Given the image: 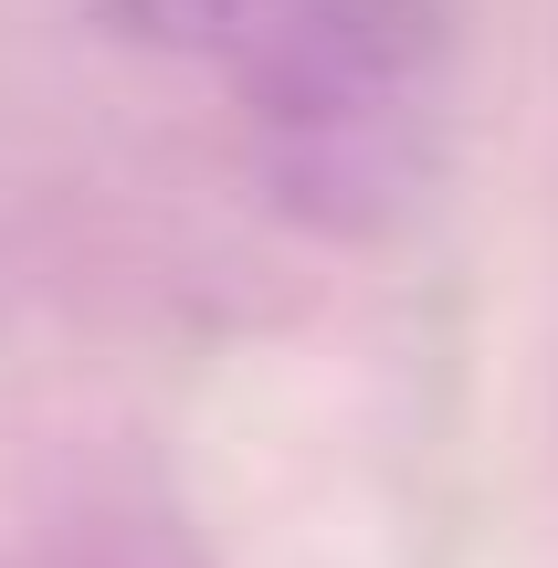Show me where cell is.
<instances>
[{
    "label": "cell",
    "instance_id": "obj_1",
    "mask_svg": "<svg viewBox=\"0 0 558 568\" xmlns=\"http://www.w3.org/2000/svg\"><path fill=\"white\" fill-rule=\"evenodd\" d=\"M126 42H159V53H232L253 0H95Z\"/></svg>",
    "mask_w": 558,
    "mask_h": 568
}]
</instances>
